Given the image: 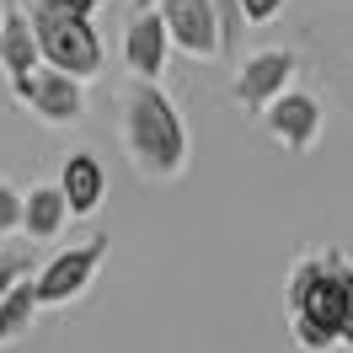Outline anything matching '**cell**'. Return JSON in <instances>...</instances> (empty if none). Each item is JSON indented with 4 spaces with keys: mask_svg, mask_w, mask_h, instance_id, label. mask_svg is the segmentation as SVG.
<instances>
[{
    "mask_svg": "<svg viewBox=\"0 0 353 353\" xmlns=\"http://www.w3.org/2000/svg\"><path fill=\"white\" fill-rule=\"evenodd\" d=\"M65 225H70V203L59 193V182H38V188L22 193V225L17 230L27 241H54Z\"/></svg>",
    "mask_w": 353,
    "mask_h": 353,
    "instance_id": "11",
    "label": "cell"
},
{
    "mask_svg": "<svg viewBox=\"0 0 353 353\" xmlns=\"http://www.w3.org/2000/svg\"><path fill=\"white\" fill-rule=\"evenodd\" d=\"M294 70H300V54H289V48H257V54L236 59V102L257 118L294 81Z\"/></svg>",
    "mask_w": 353,
    "mask_h": 353,
    "instance_id": "8",
    "label": "cell"
},
{
    "mask_svg": "<svg viewBox=\"0 0 353 353\" xmlns=\"http://www.w3.org/2000/svg\"><path fill=\"white\" fill-rule=\"evenodd\" d=\"M38 294H32V273H22L17 284L0 294V348H11L17 337H27V327L38 321Z\"/></svg>",
    "mask_w": 353,
    "mask_h": 353,
    "instance_id": "13",
    "label": "cell"
},
{
    "mask_svg": "<svg viewBox=\"0 0 353 353\" xmlns=\"http://www.w3.org/2000/svg\"><path fill=\"white\" fill-rule=\"evenodd\" d=\"M284 11V0H241V17H246V27H263V22H273Z\"/></svg>",
    "mask_w": 353,
    "mask_h": 353,
    "instance_id": "17",
    "label": "cell"
},
{
    "mask_svg": "<svg viewBox=\"0 0 353 353\" xmlns=\"http://www.w3.org/2000/svg\"><path fill=\"white\" fill-rule=\"evenodd\" d=\"M0 70H6V81H22L27 70H38V38H32V27H27V11L22 0H11L6 11H0Z\"/></svg>",
    "mask_w": 353,
    "mask_h": 353,
    "instance_id": "12",
    "label": "cell"
},
{
    "mask_svg": "<svg viewBox=\"0 0 353 353\" xmlns=\"http://www.w3.org/2000/svg\"><path fill=\"white\" fill-rule=\"evenodd\" d=\"M214 6V22H220V59H241V32H246V17H241V0H209Z\"/></svg>",
    "mask_w": 353,
    "mask_h": 353,
    "instance_id": "14",
    "label": "cell"
},
{
    "mask_svg": "<svg viewBox=\"0 0 353 353\" xmlns=\"http://www.w3.org/2000/svg\"><path fill=\"white\" fill-rule=\"evenodd\" d=\"M11 97L48 129H65V123L86 118V81H75V75H65L54 65H38V70H27L22 81H11Z\"/></svg>",
    "mask_w": 353,
    "mask_h": 353,
    "instance_id": "4",
    "label": "cell"
},
{
    "mask_svg": "<svg viewBox=\"0 0 353 353\" xmlns=\"http://www.w3.org/2000/svg\"><path fill=\"white\" fill-rule=\"evenodd\" d=\"M112 236H91L86 246H70L59 257H48L38 273H32V294H38V305H70V300H81L97 279V268L108 257Z\"/></svg>",
    "mask_w": 353,
    "mask_h": 353,
    "instance_id": "5",
    "label": "cell"
},
{
    "mask_svg": "<svg viewBox=\"0 0 353 353\" xmlns=\"http://www.w3.org/2000/svg\"><path fill=\"white\" fill-rule=\"evenodd\" d=\"M22 273H32V252H0V294L17 284Z\"/></svg>",
    "mask_w": 353,
    "mask_h": 353,
    "instance_id": "16",
    "label": "cell"
},
{
    "mask_svg": "<svg viewBox=\"0 0 353 353\" xmlns=\"http://www.w3.org/2000/svg\"><path fill=\"white\" fill-rule=\"evenodd\" d=\"M17 225H22V193L0 176V236H17Z\"/></svg>",
    "mask_w": 353,
    "mask_h": 353,
    "instance_id": "15",
    "label": "cell"
},
{
    "mask_svg": "<svg viewBox=\"0 0 353 353\" xmlns=\"http://www.w3.org/2000/svg\"><path fill=\"white\" fill-rule=\"evenodd\" d=\"M150 6H155V0H134V11H150Z\"/></svg>",
    "mask_w": 353,
    "mask_h": 353,
    "instance_id": "19",
    "label": "cell"
},
{
    "mask_svg": "<svg viewBox=\"0 0 353 353\" xmlns=\"http://www.w3.org/2000/svg\"><path fill=\"white\" fill-rule=\"evenodd\" d=\"M0 43H6V38H0Z\"/></svg>",
    "mask_w": 353,
    "mask_h": 353,
    "instance_id": "20",
    "label": "cell"
},
{
    "mask_svg": "<svg viewBox=\"0 0 353 353\" xmlns=\"http://www.w3.org/2000/svg\"><path fill=\"white\" fill-rule=\"evenodd\" d=\"M59 6H70V11H86V17H91V11L102 6V0H59Z\"/></svg>",
    "mask_w": 353,
    "mask_h": 353,
    "instance_id": "18",
    "label": "cell"
},
{
    "mask_svg": "<svg viewBox=\"0 0 353 353\" xmlns=\"http://www.w3.org/2000/svg\"><path fill=\"white\" fill-rule=\"evenodd\" d=\"M289 310L294 343L305 353H327L337 343L353 348V263L343 252L300 257L289 273Z\"/></svg>",
    "mask_w": 353,
    "mask_h": 353,
    "instance_id": "1",
    "label": "cell"
},
{
    "mask_svg": "<svg viewBox=\"0 0 353 353\" xmlns=\"http://www.w3.org/2000/svg\"><path fill=\"white\" fill-rule=\"evenodd\" d=\"M27 11V27L38 38V59L54 70H65L75 81H91L102 70V38L91 27L86 11H70L59 0H22Z\"/></svg>",
    "mask_w": 353,
    "mask_h": 353,
    "instance_id": "3",
    "label": "cell"
},
{
    "mask_svg": "<svg viewBox=\"0 0 353 353\" xmlns=\"http://www.w3.org/2000/svg\"><path fill=\"white\" fill-rule=\"evenodd\" d=\"M166 54H172V38H166V27H161V17H155V6L150 11H134L129 32H123V59H129V70L139 75V81H161Z\"/></svg>",
    "mask_w": 353,
    "mask_h": 353,
    "instance_id": "9",
    "label": "cell"
},
{
    "mask_svg": "<svg viewBox=\"0 0 353 353\" xmlns=\"http://www.w3.org/2000/svg\"><path fill=\"white\" fill-rule=\"evenodd\" d=\"M123 150L145 182H176L188 172V129L161 81H139L123 91Z\"/></svg>",
    "mask_w": 353,
    "mask_h": 353,
    "instance_id": "2",
    "label": "cell"
},
{
    "mask_svg": "<svg viewBox=\"0 0 353 353\" xmlns=\"http://www.w3.org/2000/svg\"><path fill=\"white\" fill-rule=\"evenodd\" d=\"M300 353H305V348H300Z\"/></svg>",
    "mask_w": 353,
    "mask_h": 353,
    "instance_id": "21",
    "label": "cell"
},
{
    "mask_svg": "<svg viewBox=\"0 0 353 353\" xmlns=\"http://www.w3.org/2000/svg\"><path fill=\"white\" fill-rule=\"evenodd\" d=\"M155 17L188 59H220V22L209 0H155Z\"/></svg>",
    "mask_w": 353,
    "mask_h": 353,
    "instance_id": "7",
    "label": "cell"
},
{
    "mask_svg": "<svg viewBox=\"0 0 353 353\" xmlns=\"http://www.w3.org/2000/svg\"><path fill=\"white\" fill-rule=\"evenodd\" d=\"M59 193H65V203H70V220H86V214H97V209H102V199H108V172H102V161H97L91 150L65 155Z\"/></svg>",
    "mask_w": 353,
    "mask_h": 353,
    "instance_id": "10",
    "label": "cell"
},
{
    "mask_svg": "<svg viewBox=\"0 0 353 353\" xmlns=\"http://www.w3.org/2000/svg\"><path fill=\"white\" fill-rule=\"evenodd\" d=\"M257 118H263L268 139L284 145L289 155H305L310 145H316V134H321V102H316L310 91H294V86H284Z\"/></svg>",
    "mask_w": 353,
    "mask_h": 353,
    "instance_id": "6",
    "label": "cell"
}]
</instances>
